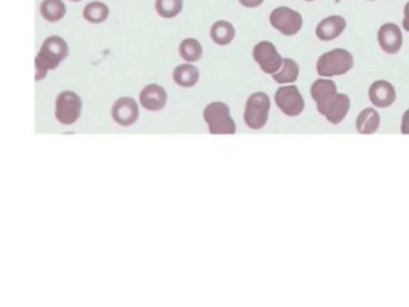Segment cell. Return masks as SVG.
I'll use <instances>...</instances> for the list:
<instances>
[{
  "label": "cell",
  "mask_w": 409,
  "mask_h": 307,
  "mask_svg": "<svg viewBox=\"0 0 409 307\" xmlns=\"http://www.w3.org/2000/svg\"><path fill=\"white\" fill-rule=\"evenodd\" d=\"M345 27H347V21L344 16L332 15L318 23L315 27V36L321 42H330L337 39V37L345 31Z\"/></svg>",
  "instance_id": "14"
},
{
  "label": "cell",
  "mask_w": 409,
  "mask_h": 307,
  "mask_svg": "<svg viewBox=\"0 0 409 307\" xmlns=\"http://www.w3.org/2000/svg\"><path fill=\"white\" fill-rule=\"evenodd\" d=\"M184 0H155V12L165 20L176 18L183 12Z\"/></svg>",
  "instance_id": "23"
},
{
  "label": "cell",
  "mask_w": 409,
  "mask_h": 307,
  "mask_svg": "<svg viewBox=\"0 0 409 307\" xmlns=\"http://www.w3.org/2000/svg\"><path fill=\"white\" fill-rule=\"evenodd\" d=\"M66 13H68V8L63 0H42L40 15L45 21L58 23L66 16Z\"/></svg>",
  "instance_id": "19"
},
{
  "label": "cell",
  "mask_w": 409,
  "mask_h": 307,
  "mask_svg": "<svg viewBox=\"0 0 409 307\" xmlns=\"http://www.w3.org/2000/svg\"><path fill=\"white\" fill-rule=\"evenodd\" d=\"M354 64V55L349 50L332 49L317 59V72L320 77H337L352 70Z\"/></svg>",
  "instance_id": "2"
},
{
  "label": "cell",
  "mask_w": 409,
  "mask_h": 307,
  "mask_svg": "<svg viewBox=\"0 0 409 307\" xmlns=\"http://www.w3.org/2000/svg\"><path fill=\"white\" fill-rule=\"evenodd\" d=\"M111 114L117 125L128 129V126L135 125L137 119H140V106L133 98L122 96L114 103Z\"/></svg>",
  "instance_id": "10"
},
{
  "label": "cell",
  "mask_w": 409,
  "mask_h": 307,
  "mask_svg": "<svg viewBox=\"0 0 409 307\" xmlns=\"http://www.w3.org/2000/svg\"><path fill=\"white\" fill-rule=\"evenodd\" d=\"M403 27L404 31L409 32V2L404 5V10H403Z\"/></svg>",
  "instance_id": "26"
},
{
  "label": "cell",
  "mask_w": 409,
  "mask_h": 307,
  "mask_svg": "<svg viewBox=\"0 0 409 307\" xmlns=\"http://www.w3.org/2000/svg\"><path fill=\"white\" fill-rule=\"evenodd\" d=\"M356 131L361 135H373L380 126V116L374 107H366L356 117Z\"/></svg>",
  "instance_id": "16"
},
{
  "label": "cell",
  "mask_w": 409,
  "mask_h": 307,
  "mask_svg": "<svg viewBox=\"0 0 409 307\" xmlns=\"http://www.w3.org/2000/svg\"><path fill=\"white\" fill-rule=\"evenodd\" d=\"M350 111V98L345 93H337V96L332 103L330 109L325 114V119L332 125H339L342 120L345 119V116Z\"/></svg>",
  "instance_id": "17"
},
{
  "label": "cell",
  "mask_w": 409,
  "mask_h": 307,
  "mask_svg": "<svg viewBox=\"0 0 409 307\" xmlns=\"http://www.w3.org/2000/svg\"><path fill=\"white\" fill-rule=\"evenodd\" d=\"M210 37L216 45L226 46V45H229V44H232V42H234V39H235V27L230 21L220 20L211 26Z\"/></svg>",
  "instance_id": "18"
},
{
  "label": "cell",
  "mask_w": 409,
  "mask_h": 307,
  "mask_svg": "<svg viewBox=\"0 0 409 307\" xmlns=\"http://www.w3.org/2000/svg\"><path fill=\"white\" fill-rule=\"evenodd\" d=\"M70 2H82V0H70Z\"/></svg>",
  "instance_id": "27"
},
{
  "label": "cell",
  "mask_w": 409,
  "mask_h": 307,
  "mask_svg": "<svg viewBox=\"0 0 409 307\" xmlns=\"http://www.w3.org/2000/svg\"><path fill=\"white\" fill-rule=\"evenodd\" d=\"M306 2H313V0H306Z\"/></svg>",
  "instance_id": "28"
},
{
  "label": "cell",
  "mask_w": 409,
  "mask_h": 307,
  "mask_svg": "<svg viewBox=\"0 0 409 307\" xmlns=\"http://www.w3.org/2000/svg\"><path fill=\"white\" fill-rule=\"evenodd\" d=\"M179 56L183 58L185 63H197V61L202 59L203 56V46L197 39H184L179 44Z\"/></svg>",
  "instance_id": "22"
},
{
  "label": "cell",
  "mask_w": 409,
  "mask_h": 307,
  "mask_svg": "<svg viewBox=\"0 0 409 307\" xmlns=\"http://www.w3.org/2000/svg\"><path fill=\"white\" fill-rule=\"evenodd\" d=\"M82 98L79 96L75 92H70V90H66V92H61L58 96H56L55 101V117L56 120L60 122L61 125H74L75 122L80 119L82 116Z\"/></svg>",
  "instance_id": "5"
},
{
  "label": "cell",
  "mask_w": 409,
  "mask_h": 307,
  "mask_svg": "<svg viewBox=\"0 0 409 307\" xmlns=\"http://www.w3.org/2000/svg\"><path fill=\"white\" fill-rule=\"evenodd\" d=\"M368 2H374V0H368Z\"/></svg>",
  "instance_id": "29"
},
{
  "label": "cell",
  "mask_w": 409,
  "mask_h": 307,
  "mask_svg": "<svg viewBox=\"0 0 409 307\" xmlns=\"http://www.w3.org/2000/svg\"><path fill=\"white\" fill-rule=\"evenodd\" d=\"M378 42L384 53L397 55L403 46L401 29L395 23H384L378 31Z\"/></svg>",
  "instance_id": "11"
},
{
  "label": "cell",
  "mask_w": 409,
  "mask_h": 307,
  "mask_svg": "<svg viewBox=\"0 0 409 307\" xmlns=\"http://www.w3.org/2000/svg\"><path fill=\"white\" fill-rule=\"evenodd\" d=\"M203 120L207 122L211 135H234L235 120L230 116V107L222 101H213L203 109Z\"/></svg>",
  "instance_id": "3"
},
{
  "label": "cell",
  "mask_w": 409,
  "mask_h": 307,
  "mask_svg": "<svg viewBox=\"0 0 409 307\" xmlns=\"http://www.w3.org/2000/svg\"><path fill=\"white\" fill-rule=\"evenodd\" d=\"M241 5L246 8H258L264 3V0H239Z\"/></svg>",
  "instance_id": "25"
},
{
  "label": "cell",
  "mask_w": 409,
  "mask_h": 307,
  "mask_svg": "<svg viewBox=\"0 0 409 307\" xmlns=\"http://www.w3.org/2000/svg\"><path fill=\"white\" fill-rule=\"evenodd\" d=\"M270 112V98L267 93L256 92L251 93L246 99L243 120L248 129L261 130L267 125Z\"/></svg>",
  "instance_id": "4"
},
{
  "label": "cell",
  "mask_w": 409,
  "mask_h": 307,
  "mask_svg": "<svg viewBox=\"0 0 409 307\" xmlns=\"http://www.w3.org/2000/svg\"><path fill=\"white\" fill-rule=\"evenodd\" d=\"M166 101H168V94L159 83L146 85L140 93V105L149 112H160L165 109Z\"/></svg>",
  "instance_id": "12"
},
{
  "label": "cell",
  "mask_w": 409,
  "mask_h": 307,
  "mask_svg": "<svg viewBox=\"0 0 409 307\" xmlns=\"http://www.w3.org/2000/svg\"><path fill=\"white\" fill-rule=\"evenodd\" d=\"M299 64L293 58H283V64L272 77L280 85H289L294 83L299 77Z\"/></svg>",
  "instance_id": "21"
},
{
  "label": "cell",
  "mask_w": 409,
  "mask_h": 307,
  "mask_svg": "<svg viewBox=\"0 0 409 307\" xmlns=\"http://www.w3.org/2000/svg\"><path fill=\"white\" fill-rule=\"evenodd\" d=\"M337 93L339 92H337V85L334 83V80L328 77H321L312 83L311 96L315 101L317 111L321 116H325L332 103H334Z\"/></svg>",
  "instance_id": "9"
},
{
  "label": "cell",
  "mask_w": 409,
  "mask_h": 307,
  "mask_svg": "<svg viewBox=\"0 0 409 307\" xmlns=\"http://www.w3.org/2000/svg\"><path fill=\"white\" fill-rule=\"evenodd\" d=\"M253 59L259 66V69L269 75H274L283 64V58L278 53L277 46L269 40L258 42L253 46Z\"/></svg>",
  "instance_id": "8"
},
{
  "label": "cell",
  "mask_w": 409,
  "mask_h": 307,
  "mask_svg": "<svg viewBox=\"0 0 409 307\" xmlns=\"http://www.w3.org/2000/svg\"><path fill=\"white\" fill-rule=\"evenodd\" d=\"M269 21H270V26H272L275 31H278L280 34L287 37H293L299 34V31L302 29V25H304L301 13L293 10V8L289 7L274 8L269 16Z\"/></svg>",
  "instance_id": "6"
},
{
  "label": "cell",
  "mask_w": 409,
  "mask_h": 307,
  "mask_svg": "<svg viewBox=\"0 0 409 307\" xmlns=\"http://www.w3.org/2000/svg\"><path fill=\"white\" fill-rule=\"evenodd\" d=\"M69 45L63 37L50 36L42 44L36 56V80L40 82L47 77L49 70H53L68 58Z\"/></svg>",
  "instance_id": "1"
},
{
  "label": "cell",
  "mask_w": 409,
  "mask_h": 307,
  "mask_svg": "<svg viewBox=\"0 0 409 307\" xmlns=\"http://www.w3.org/2000/svg\"><path fill=\"white\" fill-rule=\"evenodd\" d=\"M403 135H409V109L404 111V114L401 116V126H399Z\"/></svg>",
  "instance_id": "24"
},
{
  "label": "cell",
  "mask_w": 409,
  "mask_h": 307,
  "mask_svg": "<svg viewBox=\"0 0 409 307\" xmlns=\"http://www.w3.org/2000/svg\"><path fill=\"white\" fill-rule=\"evenodd\" d=\"M368 96L373 106L387 109L397 99V92H395V87L388 80H375V82L371 83Z\"/></svg>",
  "instance_id": "13"
},
{
  "label": "cell",
  "mask_w": 409,
  "mask_h": 307,
  "mask_svg": "<svg viewBox=\"0 0 409 307\" xmlns=\"http://www.w3.org/2000/svg\"><path fill=\"white\" fill-rule=\"evenodd\" d=\"M275 103H277L278 109L288 117H298L301 116L306 109V101H304L302 93L294 83L282 85L277 92H275Z\"/></svg>",
  "instance_id": "7"
},
{
  "label": "cell",
  "mask_w": 409,
  "mask_h": 307,
  "mask_svg": "<svg viewBox=\"0 0 409 307\" xmlns=\"http://www.w3.org/2000/svg\"><path fill=\"white\" fill-rule=\"evenodd\" d=\"M109 15H111L109 7L104 2H98V0L87 3L83 8V18L90 25H101L107 20Z\"/></svg>",
  "instance_id": "20"
},
{
  "label": "cell",
  "mask_w": 409,
  "mask_h": 307,
  "mask_svg": "<svg viewBox=\"0 0 409 307\" xmlns=\"http://www.w3.org/2000/svg\"><path fill=\"white\" fill-rule=\"evenodd\" d=\"M173 80L181 88H192L198 83L200 70L195 64L185 63L176 66L173 70Z\"/></svg>",
  "instance_id": "15"
}]
</instances>
